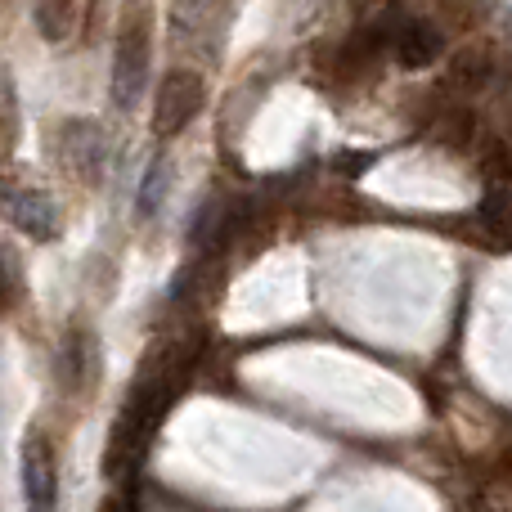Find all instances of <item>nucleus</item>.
Here are the masks:
<instances>
[{
	"mask_svg": "<svg viewBox=\"0 0 512 512\" xmlns=\"http://www.w3.org/2000/svg\"><path fill=\"white\" fill-rule=\"evenodd\" d=\"M203 104H207L203 77H198V72L176 68L167 81H162V90H158V104H153V131H158L162 140L189 131V126H194V117L203 113Z\"/></svg>",
	"mask_w": 512,
	"mask_h": 512,
	"instance_id": "f03ea898",
	"label": "nucleus"
},
{
	"mask_svg": "<svg viewBox=\"0 0 512 512\" xmlns=\"http://www.w3.org/2000/svg\"><path fill=\"white\" fill-rule=\"evenodd\" d=\"M391 45H396L400 63H409V68H423V63H432L436 54L445 50V36L436 32L432 23H400L396 36H391Z\"/></svg>",
	"mask_w": 512,
	"mask_h": 512,
	"instance_id": "423d86ee",
	"label": "nucleus"
},
{
	"mask_svg": "<svg viewBox=\"0 0 512 512\" xmlns=\"http://www.w3.org/2000/svg\"><path fill=\"white\" fill-rule=\"evenodd\" d=\"M162 185H167V162L158 158L149 171H144V180H140V203H135V212H140L144 221H149V216L162 207Z\"/></svg>",
	"mask_w": 512,
	"mask_h": 512,
	"instance_id": "1a4fd4ad",
	"label": "nucleus"
},
{
	"mask_svg": "<svg viewBox=\"0 0 512 512\" xmlns=\"http://www.w3.org/2000/svg\"><path fill=\"white\" fill-rule=\"evenodd\" d=\"M63 158L81 180H95L104 167V135L90 122H68L63 126Z\"/></svg>",
	"mask_w": 512,
	"mask_h": 512,
	"instance_id": "39448f33",
	"label": "nucleus"
},
{
	"mask_svg": "<svg viewBox=\"0 0 512 512\" xmlns=\"http://www.w3.org/2000/svg\"><path fill=\"white\" fill-rule=\"evenodd\" d=\"M149 77V18L131 14L117 36V50H113V99L117 108H131L140 99V86Z\"/></svg>",
	"mask_w": 512,
	"mask_h": 512,
	"instance_id": "f257e3e1",
	"label": "nucleus"
},
{
	"mask_svg": "<svg viewBox=\"0 0 512 512\" xmlns=\"http://www.w3.org/2000/svg\"><path fill=\"white\" fill-rule=\"evenodd\" d=\"M90 360H95L90 333H72L68 342H63V387H86V378H90Z\"/></svg>",
	"mask_w": 512,
	"mask_h": 512,
	"instance_id": "0eeeda50",
	"label": "nucleus"
},
{
	"mask_svg": "<svg viewBox=\"0 0 512 512\" xmlns=\"http://www.w3.org/2000/svg\"><path fill=\"white\" fill-rule=\"evenodd\" d=\"M9 221L23 234H32V239H54L59 234V207L41 189H14L9 194Z\"/></svg>",
	"mask_w": 512,
	"mask_h": 512,
	"instance_id": "20e7f679",
	"label": "nucleus"
},
{
	"mask_svg": "<svg viewBox=\"0 0 512 512\" xmlns=\"http://www.w3.org/2000/svg\"><path fill=\"white\" fill-rule=\"evenodd\" d=\"M23 495L27 512H59V463L45 441H27L23 450Z\"/></svg>",
	"mask_w": 512,
	"mask_h": 512,
	"instance_id": "7ed1b4c3",
	"label": "nucleus"
},
{
	"mask_svg": "<svg viewBox=\"0 0 512 512\" xmlns=\"http://www.w3.org/2000/svg\"><path fill=\"white\" fill-rule=\"evenodd\" d=\"M36 27L45 41H63L72 32V0H41L36 5Z\"/></svg>",
	"mask_w": 512,
	"mask_h": 512,
	"instance_id": "6e6552de",
	"label": "nucleus"
}]
</instances>
